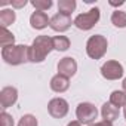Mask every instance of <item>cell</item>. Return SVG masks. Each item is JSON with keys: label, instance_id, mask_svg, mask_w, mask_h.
Here are the masks:
<instances>
[{"label": "cell", "instance_id": "obj_1", "mask_svg": "<svg viewBox=\"0 0 126 126\" xmlns=\"http://www.w3.org/2000/svg\"><path fill=\"white\" fill-rule=\"evenodd\" d=\"M2 58L9 65H19L30 61V46L12 45L2 49Z\"/></svg>", "mask_w": 126, "mask_h": 126}, {"label": "cell", "instance_id": "obj_2", "mask_svg": "<svg viewBox=\"0 0 126 126\" xmlns=\"http://www.w3.org/2000/svg\"><path fill=\"white\" fill-rule=\"evenodd\" d=\"M52 50H53L52 37L37 36L30 46V62H43Z\"/></svg>", "mask_w": 126, "mask_h": 126}, {"label": "cell", "instance_id": "obj_3", "mask_svg": "<svg viewBox=\"0 0 126 126\" xmlns=\"http://www.w3.org/2000/svg\"><path fill=\"white\" fill-rule=\"evenodd\" d=\"M107 47L108 42L107 37H104L102 34L91 36L86 42V53L91 59H101L107 53Z\"/></svg>", "mask_w": 126, "mask_h": 126}, {"label": "cell", "instance_id": "obj_4", "mask_svg": "<svg viewBox=\"0 0 126 126\" xmlns=\"http://www.w3.org/2000/svg\"><path fill=\"white\" fill-rule=\"evenodd\" d=\"M99 16H101L99 8H92L91 11L77 15V16L74 18V25H76L79 30L88 31V30H91V28H94V27L96 25V22L99 21Z\"/></svg>", "mask_w": 126, "mask_h": 126}, {"label": "cell", "instance_id": "obj_5", "mask_svg": "<svg viewBox=\"0 0 126 126\" xmlns=\"http://www.w3.org/2000/svg\"><path fill=\"white\" fill-rule=\"evenodd\" d=\"M98 116V110L91 102H80L76 108V117L82 125H92Z\"/></svg>", "mask_w": 126, "mask_h": 126}, {"label": "cell", "instance_id": "obj_6", "mask_svg": "<svg viewBox=\"0 0 126 126\" xmlns=\"http://www.w3.org/2000/svg\"><path fill=\"white\" fill-rule=\"evenodd\" d=\"M123 65L120 64L119 61H107L102 64L101 67V76L107 80H119L123 77Z\"/></svg>", "mask_w": 126, "mask_h": 126}, {"label": "cell", "instance_id": "obj_7", "mask_svg": "<svg viewBox=\"0 0 126 126\" xmlns=\"http://www.w3.org/2000/svg\"><path fill=\"white\" fill-rule=\"evenodd\" d=\"M47 111L53 119H62L68 113V102L64 98H53L47 104Z\"/></svg>", "mask_w": 126, "mask_h": 126}, {"label": "cell", "instance_id": "obj_8", "mask_svg": "<svg viewBox=\"0 0 126 126\" xmlns=\"http://www.w3.org/2000/svg\"><path fill=\"white\" fill-rule=\"evenodd\" d=\"M71 24H74V19H71L70 15H65V14L58 12V14H55V15L50 18L49 27H50L53 31L64 33V31H67V30L71 27Z\"/></svg>", "mask_w": 126, "mask_h": 126}, {"label": "cell", "instance_id": "obj_9", "mask_svg": "<svg viewBox=\"0 0 126 126\" xmlns=\"http://www.w3.org/2000/svg\"><path fill=\"white\" fill-rule=\"evenodd\" d=\"M76 71H77V62H76L74 58L65 56V58L59 59V62H58V74L70 79V77H73L76 74Z\"/></svg>", "mask_w": 126, "mask_h": 126}, {"label": "cell", "instance_id": "obj_10", "mask_svg": "<svg viewBox=\"0 0 126 126\" xmlns=\"http://www.w3.org/2000/svg\"><path fill=\"white\" fill-rule=\"evenodd\" d=\"M18 101V91L14 86H5L0 91V104H2L3 111L9 107H12Z\"/></svg>", "mask_w": 126, "mask_h": 126}, {"label": "cell", "instance_id": "obj_11", "mask_svg": "<svg viewBox=\"0 0 126 126\" xmlns=\"http://www.w3.org/2000/svg\"><path fill=\"white\" fill-rule=\"evenodd\" d=\"M50 24V19L47 18L46 12H40V11H34L30 16V25L34 30H43Z\"/></svg>", "mask_w": 126, "mask_h": 126}, {"label": "cell", "instance_id": "obj_12", "mask_svg": "<svg viewBox=\"0 0 126 126\" xmlns=\"http://www.w3.org/2000/svg\"><path fill=\"white\" fill-rule=\"evenodd\" d=\"M50 89L56 94H62L65 92L68 88H70V79L61 76V74H55L52 79H50Z\"/></svg>", "mask_w": 126, "mask_h": 126}, {"label": "cell", "instance_id": "obj_13", "mask_svg": "<svg viewBox=\"0 0 126 126\" xmlns=\"http://www.w3.org/2000/svg\"><path fill=\"white\" fill-rule=\"evenodd\" d=\"M119 114H120V108L114 107V105L110 104V102L102 104V107H101V116H102L104 120L113 123L116 119H119Z\"/></svg>", "mask_w": 126, "mask_h": 126}, {"label": "cell", "instance_id": "obj_14", "mask_svg": "<svg viewBox=\"0 0 126 126\" xmlns=\"http://www.w3.org/2000/svg\"><path fill=\"white\" fill-rule=\"evenodd\" d=\"M16 19V14L14 9H2L0 11V25L2 28H8Z\"/></svg>", "mask_w": 126, "mask_h": 126}, {"label": "cell", "instance_id": "obj_15", "mask_svg": "<svg viewBox=\"0 0 126 126\" xmlns=\"http://www.w3.org/2000/svg\"><path fill=\"white\" fill-rule=\"evenodd\" d=\"M108 102L113 104L117 108L125 107L126 105V92H123V91H113L111 95H110V101Z\"/></svg>", "mask_w": 126, "mask_h": 126}, {"label": "cell", "instance_id": "obj_16", "mask_svg": "<svg viewBox=\"0 0 126 126\" xmlns=\"http://www.w3.org/2000/svg\"><path fill=\"white\" fill-rule=\"evenodd\" d=\"M52 43H53V49L59 50V52H64L70 47V39L65 36H55L52 37Z\"/></svg>", "mask_w": 126, "mask_h": 126}, {"label": "cell", "instance_id": "obj_17", "mask_svg": "<svg viewBox=\"0 0 126 126\" xmlns=\"http://www.w3.org/2000/svg\"><path fill=\"white\" fill-rule=\"evenodd\" d=\"M76 0H59L58 2V11L61 14H65V15H70L74 12L76 9Z\"/></svg>", "mask_w": 126, "mask_h": 126}, {"label": "cell", "instance_id": "obj_18", "mask_svg": "<svg viewBox=\"0 0 126 126\" xmlns=\"http://www.w3.org/2000/svg\"><path fill=\"white\" fill-rule=\"evenodd\" d=\"M12 45H15V36L8 28H0V46H2V49Z\"/></svg>", "mask_w": 126, "mask_h": 126}, {"label": "cell", "instance_id": "obj_19", "mask_svg": "<svg viewBox=\"0 0 126 126\" xmlns=\"http://www.w3.org/2000/svg\"><path fill=\"white\" fill-rule=\"evenodd\" d=\"M111 24L117 28H126V12L123 11H114L111 14Z\"/></svg>", "mask_w": 126, "mask_h": 126}, {"label": "cell", "instance_id": "obj_20", "mask_svg": "<svg viewBox=\"0 0 126 126\" xmlns=\"http://www.w3.org/2000/svg\"><path fill=\"white\" fill-rule=\"evenodd\" d=\"M31 5L36 11L45 12L52 8V0H31Z\"/></svg>", "mask_w": 126, "mask_h": 126}, {"label": "cell", "instance_id": "obj_21", "mask_svg": "<svg viewBox=\"0 0 126 126\" xmlns=\"http://www.w3.org/2000/svg\"><path fill=\"white\" fill-rule=\"evenodd\" d=\"M18 126H39V122L33 114H24L19 119Z\"/></svg>", "mask_w": 126, "mask_h": 126}, {"label": "cell", "instance_id": "obj_22", "mask_svg": "<svg viewBox=\"0 0 126 126\" xmlns=\"http://www.w3.org/2000/svg\"><path fill=\"white\" fill-rule=\"evenodd\" d=\"M0 119H2V126H14V119H12V116H11L9 113L2 111Z\"/></svg>", "mask_w": 126, "mask_h": 126}, {"label": "cell", "instance_id": "obj_23", "mask_svg": "<svg viewBox=\"0 0 126 126\" xmlns=\"http://www.w3.org/2000/svg\"><path fill=\"white\" fill-rule=\"evenodd\" d=\"M11 5H12V8H15V9H21V8H24V6L27 5V0H12Z\"/></svg>", "mask_w": 126, "mask_h": 126}, {"label": "cell", "instance_id": "obj_24", "mask_svg": "<svg viewBox=\"0 0 126 126\" xmlns=\"http://www.w3.org/2000/svg\"><path fill=\"white\" fill-rule=\"evenodd\" d=\"M91 126H113V123H111V122H107V120H101V122L92 123Z\"/></svg>", "mask_w": 126, "mask_h": 126}, {"label": "cell", "instance_id": "obj_25", "mask_svg": "<svg viewBox=\"0 0 126 126\" xmlns=\"http://www.w3.org/2000/svg\"><path fill=\"white\" fill-rule=\"evenodd\" d=\"M67 126H83V125H82V123H80L79 120H73V122H70V123H68Z\"/></svg>", "mask_w": 126, "mask_h": 126}, {"label": "cell", "instance_id": "obj_26", "mask_svg": "<svg viewBox=\"0 0 126 126\" xmlns=\"http://www.w3.org/2000/svg\"><path fill=\"white\" fill-rule=\"evenodd\" d=\"M110 3V6H122V5H125V2H108Z\"/></svg>", "mask_w": 126, "mask_h": 126}, {"label": "cell", "instance_id": "obj_27", "mask_svg": "<svg viewBox=\"0 0 126 126\" xmlns=\"http://www.w3.org/2000/svg\"><path fill=\"white\" fill-rule=\"evenodd\" d=\"M122 88H123V92H126V77L123 79V83H122Z\"/></svg>", "mask_w": 126, "mask_h": 126}, {"label": "cell", "instance_id": "obj_28", "mask_svg": "<svg viewBox=\"0 0 126 126\" xmlns=\"http://www.w3.org/2000/svg\"><path fill=\"white\" fill-rule=\"evenodd\" d=\"M123 116H125V120H126V105L123 107Z\"/></svg>", "mask_w": 126, "mask_h": 126}]
</instances>
